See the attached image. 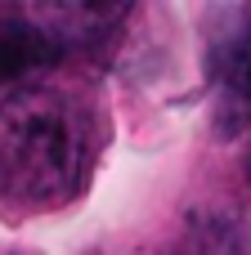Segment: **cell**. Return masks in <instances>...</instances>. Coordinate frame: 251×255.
I'll return each instance as SVG.
<instances>
[{"label": "cell", "mask_w": 251, "mask_h": 255, "mask_svg": "<svg viewBox=\"0 0 251 255\" xmlns=\"http://www.w3.org/2000/svg\"><path fill=\"white\" fill-rule=\"evenodd\" d=\"M247 175H251V157H247Z\"/></svg>", "instance_id": "4"}, {"label": "cell", "mask_w": 251, "mask_h": 255, "mask_svg": "<svg viewBox=\"0 0 251 255\" xmlns=\"http://www.w3.org/2000/svg\"><path fill=\"white\" fill-rule=\"evenodd\" d=\"M90 157L85 112L49 85L13 90L0 103V202L54 211L81 188Z\"/></svg>", "instance_id": "1"}, {"label": "cell", "mask_w": 251, "mask_h": 255, "mask_svg": "<svg viewBox=\"0 0 251 255\" xmlns=\"http://www.w3.org/2000/svg\"><path fill=\"white\" fill-rule=\"evenodd\" d=\"M207 81H211V130L238 139L251 130V18L243 9H220L207 36Z\"/></svg>", "instance_id": "2"}, {"label": "cell", "mask_w": 251, "mask_h": 255, "mask_svg": "<svg viewBox=\"0 0 251 255\" xmlns=\"http://www.w3.org/2000/svg\"><path fill=\"white\" fill-rule=\"evenodd\" d=\"M63 45L40 27L31 9H0V81H18L36 67L58 63Z\"/></svg>", "instance_id": "3"}]
</instances>
